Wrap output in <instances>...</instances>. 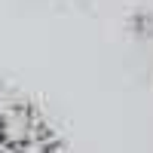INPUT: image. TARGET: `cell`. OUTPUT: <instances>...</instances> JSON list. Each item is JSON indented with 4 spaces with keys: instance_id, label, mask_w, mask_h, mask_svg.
I'll list each match as a JSON object with an SVG mask.
<instances>
[{
    "instance_id": "1",
    "label": "cell",
    "mask_w": 153,
    "mask_h": 153,
    "mask_svg": "<svg viewBox=\"0 0 153 153\" xmlns=\"http://www.w3.org/2000/svg\"><path fill=\"white\" fill-rule=\"evenodd\" d=\"M49 129L40 120V113L34 110V104L19 98H0V147L16 153L31 144L49 141Z\"/></svg>"
},
{
    "instance_id": "2",
    "label": "cell",
    "mask_w": 153,
    "mask_h": 153,
    "mask_svg": "<svg viewBox=\"0 0 153 153\" xmlns=\"http://www.w3.org/2000/svg\"><path fill=\"white\" fill-rule=\"evenodd\" d=\"M16 153H61V147H58V141H55V138H49V141L31 144V147H25V150H16Z\"/></svg>"
},
{
    "instance_id": "3",
    "label": "cell",
    "mask_w": 153,
    "mask_h": 153,
    "mask_svg": "<svg viewBox=\"0 0 153 153\" xmlns=\"http://www.w3.org/2000/svg\"><path fill=\"white\" fill-rule=\"evenodd\" d=\"M0 153H9V150H3V147H0Z\"/></svg>"
}]
</instances>
